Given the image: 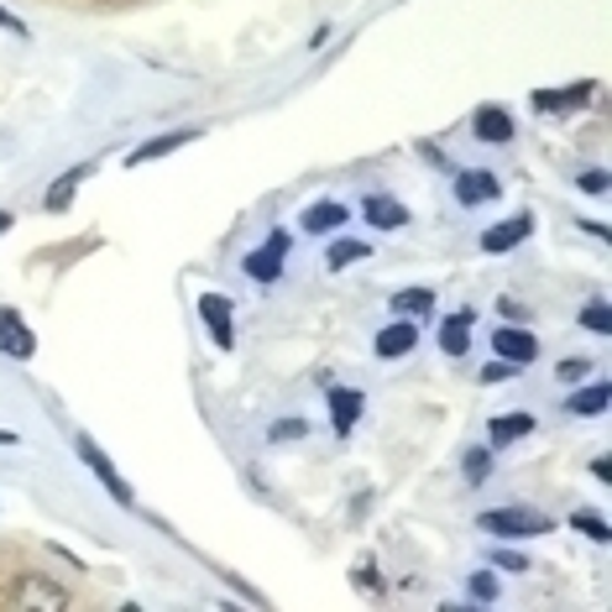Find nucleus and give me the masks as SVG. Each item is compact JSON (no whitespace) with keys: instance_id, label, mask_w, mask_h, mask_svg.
I'll list each match as a JSON object with an SVG mask.
<instances>
[{"instance_id":"f257e3e1","label":"nucleus","mask_w":612,"mask_h":612,"mask_svg":"<svg viewBox=\"0 0 612 612\" xmlns=\"http://www.w3.org/2000/svg\"><path fill=\"white\" fill-rule=\"evenodd\" d=\"M477 523L498 539H529V534H550V529H555L550 513H534V508H492V513H482Z\"/></svg>"},{"instance_id":"e433bc0d","label":"nucleus","mask_w":612,"mask_h":612,"mask_svg":"<svg viewBox=\"0 0 612 612\" xmlns=\"http://www.w3.org/2000/svg\"><path fill=\"white\" fill-rule=\"evenodd\" d=\"M6 231H11V215H6V210H0V236H6Z\"/></svg>"},{"instance_id":"72a5a7b5","label":"nucleus","mask_w":612,"mask_h":612,"mask_svg":"<svg viewBox=\"0 0 612 612\" xmlns=\"http://www.w3.org/2000/svg\"><path fill=\"white\" fill-rule=\"evenodd\" d=\"M351 581H356V586H377V565H371V560H361V565L351 571Z\"/></svg>"},{"instance_id":"423d86ee","label":"nucleus","mask_w":612,"mask_h":612,"mask_svg":"<svg viewBox=\"0 0 612 612\" xmlns=\"http://www.w3.org/2000/svg\"><path fill=\"white\" fill-rule=\"evenodd\" d=\"M523 236H534V215H513V221H502V225H487V231H482V252L502 257V252H513Z\"/></svg>"},{"instance_id":"b1692460","label":"nucleus","mask_w":612,"mask_h":612,"mask_svg":"<svg viewBox=\"0 0 612 612\" xmlns=\"http://www.w3.org/2000/svg\"><path fill=\"white\" fill-rule=\"evenodd\" d=\"M487 471H492V450H466V461H461V477H466V482L482 487Z\"/></svg>"},{"instance_id":"473e14b6","label":"nucleus","mask_w":612,"mask_h":612,"mask_svg":"<svg viewBox=\"0 0 612 612\" xmlns=\"http://www.w3.org/2000/svg\"><path fill=\"white\" fill-rule=\"evenodd\" d=\"M267 246H273V252H283V257H288V246H294V236H288L283 225H273V231H267Z\"/></svg>"},{"instance_id":"9b49d317","label":"nucleus","mask_w":612,"mask_h":612,"mask_svg":"<svg viewBox=\"0 0 612 612\" xmlns=\"http://www.w3.org/2000/svg\"><path fill=\"white\" fill-rule=\"evenodd\" d=\"M361 215H367L371 231H398V225H408V204L392 200V194H367V200H361Z\"/></svg>"},{"instance_id":"2f4dec72","label":"nucleus","mask_w":612,"mask_h":612,"mask_svg":"<svg viewBox=\"0 0 612 612\" xmlns=\"http://www.w3.org/2000/svg\"><path fill=\"white\" fill-rule=\"evenodd\" d=\"M0 32H11V38H27V21H21L17 11H6V6H0Z\"/></svg>"},{"instance_id":"393cba45","label":"nucleus","mask_w":612,"mask_h":612,"mask_svg":"<svg viewBox=\"0 0 612 612\" xmlns=\"http://www.w3.org/2000/svg\"><path fill=\"white\" fill-rule=\"evenodd\" d=\"M581 325H586L592 335H612V309L602 304V298H592V304L581 309Z\"/></svg>"},{"instance_id":"a878e982","label":"nucleus","mask_w":612,"mask_h":612,"mask_svg":"<svg viewBox=\"0 0 612 612\" xmlns=\"http://www.w3.org/2000/svg\"><path fill=\"white\" fill-rule=\"evenodd\" d=\"M466 586H471V602H498V575L492 571H471Z\"/></svg>"},{"instance_id":"0eeeda50","label":"nucleus","mask_w":612,"mask_h":612,"mask_svg":"<svg viewBox=\"0 0 612 612\" xmlns=\"http://www.w3.org/2000/svg\"><path fill=\"white\" fill-rule=\"evenodd\" d=\"M502 194V184L487 173V167H466V173H456V200L466 204V210H477V204H487V200H498Z\"/></svg>"},{"instance_id":"1a4fd4ad","label":"nucleus","mask_w":612,"mask_h":612,"mask_svg":"<svg viewBox=\"0 0 612 612\" xmlns=\"http://www.w3.org/2000/svg\"><path fill=\"white\" fill-rule=\"evenodd\" d=\"M414 346H419V325H414V319H404V315H398V325H382V330H377V340H371V351L382 356V361H392V356H408Z\"/></svg>"},{"instance_id":"4be33fe9","label":"nucleus","mask_w":612,"mask_h":612,"mask_svg":"<svg viewBox=\"0 0 612 612\" xmlns=\"http://www.w3.org/2000/svg\"><path fill=\"white\" fill-rule=\"evenodd\" d=\"M371 257V242H330V252H325V262H330V273H340V267H351V262Z\"/></svg>"},{"instance_id":"f8f14e48","label":"nucleus","mask_w":612,"mask_h":612,"mask_svg":"<svg viewBox=\"0 0 612 612\" xmlns=\"http://www.w3.org/2000/svg\"><path fill=\"white\" fill-rule=\"evenodd\" d=\"M188 142H200V131H167V136H152V142H142V147L126 157V167H142V163H157V157H167V152L188 147Z\"/></svg>"},{"instance_id":"f704fd0d","label":"nucleus","mask_w":612,"mask_h":612,"mask_svg":"<svg viewBox=\"0 0 612 612\" xmlns=\"http://www.w3.org/2000/svg\"><path fill=\"white\" fill-rule=\"evenodd\" d=\"M581 231H586V236H596V242H608V236H612L602 221H581Z\"/></svg>"},{"instance_id":"5701e85b","label":"nucleus","mask_w":612,"mask_h":612,"mask_svg":"<svg viewBox=\"0 0 612 612\" xmlns=\"http://www.w3.org/2000/svg\"><path fill=\"white\" fill-rule=\"evenodd\" d=\"M571 529H575V534H586V539H596V544H608V539H612L608 519H602V513H586V508H575V513H571Z\"/></svg>"},{"instance_id":"2eb2a0df","label":"nucleus","mask_w":612,"mask_h":612,"mask_svg":"<svg viewBox=\"0 0 612 612\" xmlns=\"http://www.w3.org/2000/svg\"><path fill=\"white\" fill-rule=\"evenodd\" d=\"M304 231H309V236H330V231H340V225H346V204H335V200H325V204H309V210H304Z\"/></svg>"},{"instance_id":"dca6fc26","label":"nucleus","mask_w":612,"mask_h":612,"mask_svg":"<svg viewBox=\"0 0 612 612\" xmlns=\"http://www.w3.org/2000/svg\"><path fill=\"white\" fill-rule=\"evenodd\" d=\"M84 178H90V163L84 167H69V173H58L53 178V188H48V210H53V215H63V210H69V204H74V194H79V184H84Z\"/></svg>"},{"instance_id":"6ab92c4d","label":"nucleus","mask_w":612,"mask_h":612,"mask_svg":"<svg viewBox=\"0 0 612 612\" xmlns=\"http://www.w3.org/2000/svg\"><path fill=\"white\" fill-rule=\"evenodd\" d=\"M283 252H273V246H262V252H252V257L242 262L246 267V278H257V283H278L283 278Z\"/></svg>"},{"instance_id":"7ed1b4c3","label":"nucleus","mask_w":612,"mask_h":612,"mask_svg":"<svg viewBox=\"0 0 612 612\" xmlns=\"http://www.w3.org/2000/svg\"><path fill=\"white\" fill-rule=\"evenodd\" d=\"M200 319L210 325V340L221 351H236V309L225 294H200Z\"/></svg>"},{"instance_id":"f3484780","label":"nucleus","mask_w":612,"mask_h":612,"mask_svg":"<svg viewBox=\"0 0 612 612\" xmlns=\"http://www.w3.org/2000/svg\"><path fill=\"white\" fill-rule=\"evenodd\" d=\"M471 126H477V136H482V142H513V115L502 111V105H482Z\"/></svg>"},{"instance_id":"f03ea898","label":"nucleus","mask_w":612,"mask_h":612,"mask_svg":"<svg viewBox=\"0 0 612 612\" xmlns=\"http://www.w3.org/2000/svg\"><path fill=\"white\" fill-rule=\"evenodd\" d=\"M74 450H79V461L90 466L94 477H100V487H105V492H111V498L121 502V508H131V502H136V492H131V482H126V477H121V471H115L111 461H105V450L94 446L90 435H74Z\"/></svg>"},{"instance_id":"c85d7f7f","label":"nucleus","mask_w":612,"mask_h":612,"mask_svg":"<svg viewBox=\"0 0 612 612\" xmlns=\"http://www.w3.org/2000/svg\"><path fill=\"white\" fill-rule=\"evenodd\" d=\"M267 435H273L278 446H283V440H304V419H278V425L267 429Z\"/></svg>"},{"instance_id":"39448f33","label":"nucleus","mask_w":612,"mask_h":612,"mask_svg":"<svg viewBox=\"0 0 612 612\" xmlns=\"http://www.w3.org/2000/svg\"><path fill=\"white\" fill-rule=\"evenodd\" d=\"M0 356H17V361H32L38 356V335H32V325L21 319V309H0Z\"/></svg>"},{"instance_id":"c9c22d12","label":"nucleus","mask_w":612,"mask_h":612,"mask_svg":"<svg viewBox=\"0 0 612 612\" xmlns=\"http://www.w3.org/2000/svg\"><path fill=\"white\" fill-rule=\"evenodd\" d=\"M592 477L596 482H612V461H592Z\"/></svg>"},{"instance_id":"cd10ccee","label":"nucleus","mask_w":612,"mask_h":612,"mask_svg":"<svg viewBox=\"0 0 612 612\" xmlns=\"http://www.w3.org/2000/svg\"><path fill=\"white\" fill-rule=\"evenodd\" d=\"M492 571H529V560L519 550H492Z\"/></svg>"},{"instance_id":"412c9836","label":"nucleus","mask_w":612,"mask_h":612,"mask_svg":"<svg viewBox=\"0 0 612 612\" xmlns=\"http://www.w3.org/2000/svg\"><path fill=\"white\" fill-rule=\"evenodd\" d=\"M429 309H435V294H429V288H398V294H392V315L425 319Z\"/></svg>"},{"instance_id":"6e6552de","label":"nucleus","mask_w":612,"mask_h":612,"mask_svg":"<svg viewBox=\"0 0 612 612\" xmlns=\"http://www.w3.org/2000/svg\"><path fill=\"white\" fill-rule=\"evenodd\" d=\"M592 94H596V84H592V79H581V84H565V90H534L529 100H534V111L555 115V111H575V105H586Z\"/></svg>"},{"instance_id":"aec40b11","label":"nucleus","mask_w":612,"mask_h":612,"mask_svg":"<svg viewBox=\"0 0 612 612\" xmlns=\"http://www.w3.org/2000/svg\"><path fill=\"white\" fill-rule=\"evenodd\" d=\"M466 346H471V315H450L446 325H440V351L446 356H466Z\"/></svg>"},{"instance_id":"9d476101","label":"nucleus","mask_w":612,"mask_h":612,"mask_svg":"<svg viewBox=\"0 0 612 612\" xmlns=\"http://www.w3.org/2000/svg\"><path fill=\"white\" fill-rule=\"evenodd\" d=\"M492 351H498L502 361H513V367H523V361H534V356H539V335L519 330V325H502V330L492 335Z\"/></svg>"},{"instance_id":"c756f323","label":"nucleus","mask_w":612,"mask_h":612,"mask_svg":"<svg viewBox=\"0 0 612 612\" xmlns=\"http://www.w3.org/2000/svg\"><path fill=\"white\" fill-rule=\"evenodd\" d=\"M513 371H519V367H513V361H502V356H498L492 367H482V382H487V388H492V382H508Z\"/></svg>"},{"instance_id":"7c9ffc66","label":"nucleus","mask_w":612,"mask_h":612,"mask_svg":"<svg viewBox=\"0 0 612 612\" xmlns=\"http://www.w3.org/2000/svg\"><path fill=\"white\" fill-rule=\"evenodd\" d=\"M575 184L586 188V194H608V173H602V167H586V173H581Z\"/></svg>"},{"instance_id":"20e7f679","label":"nucleus","mask_w":612,"mask_h":612,"mask_svg":"<svg viewBox=\"0 0 612 612\" xmlns=\"http://www.w3.org/2000/svg\"><path fill=\"white\" fill-rule=\"evenodd\" d=\"M11 608H32V612H63L69 608V592L42 581V575H21L17 592H11Z\"/></svg>"},{"instance_id":"bb28decb","label":"nucleus","mask_w":612,"mask_h":612,"mask_svg":"<svg viewBox=\"0 0 612 612\" xmlns=\"http://www.w3.org/2000/svg\"><path fill=\"white\" fill-rule=\"evenodd\" d=\"M586 371H592L586 356H565V361L555 367V377H560V382H586Z\"/></svg>"},{"instance_id":"a211bd4d","label":"nucleus","mask_w":612,"mask_h":612,"mask_svg":"<svg viewBox=\"0 0 612 612\" xmlns=\"http://www.w3.org/2000/svg\"><path fill=\"white\" fill-rule=\"evenodd\" d=\"M487 435H492V446H513L523 435H534V414H502L487 425Z\"/></svg>"},{"instance_id":"ddd939ff","label":"nucleus","mask_w":612,"mask_h":612,"mask_svg":"<svg viewBox=\"0 0 612 612\" xmlns=\"http://www.w3.org/2000/svg\"><path fill=\"white\" fill-rule=\"evenodd\" d=\"M361 408H367V398L356 388H330V419H335V435H351L356 419H361Z\"/></svg>"},{"instance_id":"4468645a","label":"nucleus","mask_w":612,"mask_h":612,"mask_svg":"<svg viewBox=\"0 0 612 612\" xmlns=\"http://www.w3.org/2000/svg\"><path fill=\"white\" fill-rule=\"evenodd\" d=\"M612 404V388L608 382H592V388H575L571 398H565V414H575V419H596V414H608Z\"/></svg>"}]
</instances>
